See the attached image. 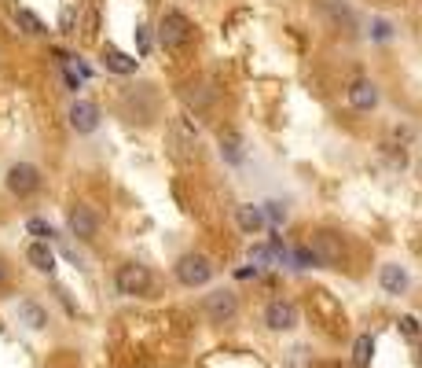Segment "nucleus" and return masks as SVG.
<instances>
[{
  "label": "nucleus",
  "instance_id": "f257e3e1",
  "mask_svg": "<svg viewBox=\"0 0 422 368\" xmlns=\"http://www.w3.org/2000/svg\"><path fill=\"white\" fill-rule=\"evenodd\" d=\"M158 37H161V44H166V48H184L194 37V26H191L187 15L166 11V15H161V23H158Z\"/></svg>",
  "mask_w": 422,
  "mask_h": 368
},
{
  "label": "nucleus",
  "instance_id": "f03ea898",
  "mask_svg": "<svg viewBox=\"0 0 422 368\" xmlns=\"http://www.w3.org/2000/svg\"><path fill=\"white\" fill-rule=\"evenodd\" d=\"M118 291L121 295H147L151 291V269L147 265H140V262H125L121 269H118Z\"/></svg>",
  "mask_w": 422,
  "mask_h": 368
},
{
  "label": "nucleus",
  "instance_id": "7ed1b4c3",
  "mask_svg": "<svg viewBox=\"0 0 422 368\" xmlns=\"http://www.w3.org/2000/svg\"><path fill=\"white\" fill-rule=\"evenodd\" d=\"M209 277H213V265H209V258H202V254H184V258L176 262V280L184 287H202V284H209Z\"/></svg>",
  "mask_w": 422,
  "mask_h": 368
},
{
  "label": "nucleus",
  "instance_id": "20e7f679",
  "mask_svg": "<svg viewBox=\"0 0 422 368\" xmlns=\"http://www.w3.org/2000/svg\"><path fill=\"white\" fill-rule=\"evenodd\" d=\"M305 247L312 250L316 265H342V254L345 250H342V239H338L334 232H316Z\"/></svg>",
  "mask_w": 422,
  "mask_h": 368
},
{
  "label": "nucleus",
  "instance_id": "39448f33",
  "mask_svg": "<svg viewBox=\"0 0 422 368\" xmlns=\"http://www.w3.org/2000/svg\"><path fill=\"white\" fill-rule=\"evenodd\" d=\"M235 313H239V298H235V291L220 287V291H209V295H206V317H209L213 324H228Z\"/></svg>",
  "mask_w": 422,
  "mask_h": 368
},
{
  "label": "nucleus",
  "instance_id": "423d86ee",
  "mask_svg": "<svg viewBox=\"0 0 422 368\" xmlns=\"http://www.w3.org/2000/svg\"><path fill=\"white\" fill-rule=\"evenodd\" d=\"M8 188L15 191V196H34V191L41 188V170L29 166V163H15L8 170Z\"/></svg>",
  "mask_w": 422,
  "mask_h": 368
},
{
  "label": "nucleus",
  "instance_id": "0eeeda50",
  "mask_svg": "<svg viewBox=\"0 0 422 368\" xmlns=\"http://www.w3.org/2000/svg\"><path fill=\"white\" fill-rule=\"evenodd\" d=\"M265 324H268L272 331H290V328H298V306H294V302H286V298L268 302Z\"/></svg>",
  "mask_w": 422,
  "mask_h": 368
},
{
  "label": "nucleus",
  "instance_id": "6e6552de",
  "mask_svg": "<svg viewBox=\"0 0 422 368\" xmlns=\"http://www.w3.org/2000/svg\"><path fill=\"white\" fill-rule=\"evenodd\" d=\"M70 125L77 133H92L95 125H100V107L88 103V100H74L70 107Z\"/></svg>",
  "mask_w": 422,
  "mask_h": 368
},
{
  "label": "nucleus",
  "instance_id": "1a4fd4ad",
  "mask_svg": "<svg viewBox=\"0 0 422 368\" xmlns=\"http://www.w3.org/2000/svg\"><path fill=\"white\" fill-rule=\"evenodd\" d=\"M95 229H100V221H95L92 206L77 203L74 210H70V232H74L77 239H92V236H95Z\"/></svg>",
  "mask_w": 422,
  "mask_h": 368
},
{
  "label": "nucleus",
  "instance_id": "9d476101",
  "mask_svg": "<svg viewBox=\"0 0 422 368\" xmlns=\"http://www.w3.org/2000/svg\"><path fill=\"white\" fill-rule=\"evenodd\" d=\"M378 284H382V291L385 295H404L408 291V269L404 265H397V262H389V265H382V273H378Z\"/></svg>",
  "mask_w": 422,
  "mask_h": 368
},
{
  "label": "nucleus",
  "instance_id": "9b49d317",
  "mask_svg": "<svg viewBox=\"0 0 422 368\" xmlns=\"http://www.w3.org/2000/svg\"><path fill=\"white\" fill-rule=\"evenodd\" d=\"M235 221H239V229L250 232V236H257L265 229V214H261V206H253V203H242L235 210Z\"/></svg>",
  "mask_w": 422,
  "mask_h": 368
},
{
  "label": "nucleus",
  "instance_id": "f8f14e48",
  "mask_svg": "<svg viewBox=\"0 0 422 368\" xmlns=\"http://www.w3.org/2000/svg\"><path fill=\"white\" fill-rule=\"evenodd\" d=\"M103 63H107V70H114V74H136V63H140V59L118 52L114 44H107V48H103Z\"/></svg>",
  "mask_w": 422,
  "mask_h": 368
},
{
  "label": "nucleus",
  "instance_id": "ddd939ff",
  "mask_svg": "<svg viewBox=\"0 0 422 368\" xmlns=\"http://www.w3.org/2000/svg\"><path fill=\"white\" fill-rule=\"evenodd\" d=\"M349 103L356 107V110H371L378 103V89L371 85V82H356L352 89H349Z\"/></svg>",
  "mask_w": 422,
  "mask_h": 368
},
{
  "label": "nucleus",
  "instance_id": "4468645a",
  "mask_svg": "<svg viewBox=\"0 0 422 368\" xmlns=\"http://www.w3.org/2000/svg\"><path fill=\"white\" fill-rule=\"evenodd\" d=\"M26 258H29V265H34V269H41V273H52V269H55V254H52V247H48V243H41V239H37V243H29Z\"/></svg>",
  "mask_w": 422,
  "mask_h": 368
},
{
  "label": "nucleus",
  "instance_id": "2eb2a0df",
  "mask_svg": "<svg viewBox=\"0 0 422 368\" xmlns=\"http://www.w3.org/2000/svg\"><path fill=\"white\" fill-rule=\"evenodd\" d=\"M19 321L26 324V328H34V331H41L44 324H48V313L37 306V302H19Z\"/></svg>",
  "mask_w": 422,
  "mask_h": 368
},
{
  "label": "nucleus",
  "instance_id": "dca6fc26",
  "mask_svg": "<svg viewBox=\"0 0 422 368\" xmlns=\"http://www.w3.org/2000/svg\"><path fill=\"white\" fill-rule=\"evenodd\" d=\"M15 26L22 30V34H34V37H41V34H48V26L37 19L29 8H15Z\"/></svg>",
  "mask_w": 422,
  "mask_h": 368
},
{
  "label": "nucleus",
  "instance_id": "f3484780",
  "mask_svg": "<svg viewBox=\"0 0 422 368\" xmlns=\"http://www.w3.org/2000/svg\"><path fill=\"white\" fill-rule=\"evenodd\" d=\"M371 357H375V339H371V335H360V339L352 343V364L356 368H367Z\"/></svg>",
  "mask_w": 422,
  "mask_h": 368
},
{
  "label": "nucleus",
  "instance_id": "a211bd4d",
  "mask_svg": "<svg viewBox=\"0 0 422 368\" xmlns=\"http://www.w3.org/2000/svg\"><path fill=\"white\" fill-rule=\"evenodd\" d=\"M220 155L228 158L232 166H239V163H242V137H239V133H224V137H220Z\"/></svg>",
  "mask_w": 422,
  "mask_h": 368
},
{
  "label": "nucleus",
  "instance_id": "6ab92c4d",
  "mask_svg": "<svg viewBox=\"0 0 422 368\" xmlns=\"http://www.w3.org/2000/svg\"><path fill=\"white\" fill-rule=\"evenodd\" d=\"M261 214H265V221H272V225H283V221H286V203L272 199V203L261 206Z\"/></svg>",
  "mask_w": 422,
  "mask_h": 368
},
{
  "label": "nucleus",
  "instance_id": "aec40b11",
  "mask_svg": "<svg viewBox=\"0 0 422 368\" xmlns=\"http://www.w3.org/2000/svg\"><path fill=\"white\" fill-rule=\"evenodd\" d=\"M290 265H294V269H312L316 258H312V250H308V247H294V250H290Z\"/></svg>",
  "mask_w": 422,
  "mask_h": 368
},
{
  "label": "nucleus",
  "instance_id": "412c9836",
  "mask_svg": "<svg viewBox=\"0 0 422 368\" xmlns=\"http://www.w3.org/2000/svg\"><path fill=\"white\" fill-rule=\"evenodd\" d=\"M26 229L34 232V236L41 239V243H44V239H52V236H55V232H52V225H48L44 217H29V221H26Z\"/></svg>",
  "mask_w": 422,
  "mask_h": 368
},
{
  "label": "nucleus",
  "instance_id": "4be33fe9",
  "mask_svg": "<svg viewBox=\"0 0 422 368\" xmlns=\"http://www.w3.org/2000/svg\"><path fill=\"white\" fill-rule=\"evenodd\" d=\"M371 37H375V41H389V37H393V23L375 19V23H371Z\"/></svg>",
  "mask_w": 422,
  "mask_h": 368
},
{
  "label": "nucleus",
  "instance_id": "5701e85b",
  "mask_svg": "<svg viewBox=\"0 0 422 368\" xmlns=\"http://www.w3.org/2000/svg\"><path fill=\"white\" fill-rule=\"evenodd\" d=\"M400 331L415 339V335H418V321H415V317H400Z\"/></svg>",
  "mask_w": 422,
  "mask_h": 368
},
{
  "label": "nucleus",
  "instance_id": "b1692460",
  "mask_svg": "<svg viewBox=\"0 0 422 368\" xmlns=\"http://www.w3.org/2000/svg\"><path fill=\"white\" fill-rule=\"evenodd\" d=\"M136 41H140V52L147 56V48H151V34H147V26H136Z\"/></svg>",
  "mask_w": 422,
  "mask_h": 368
},
{
  "label": "nucleus",
  "instance_id": "393cba45",
  "mask_svg": "<svg viewBox=\"0 0 422 368\" xmlns=\"http://www.w3.org/2000/svg\"><path fill=\"white\" fill-rule=\"evenodd\" d=\"M257 273H261V269H257V265H253V269H239V273H235V277H239V280H250V277H257Z\"/></svg>",
  "mask_w": 422,
  "mask_h": 368
},
{
  "label": "nucleus",
  "instance_id": "a878e982",
  "mask_svg": "<svg viewBox=\"0 0 422 368\" xmlns=\"http://www.w3.org/2000/svg\"><path fill=\"white\" fill-rule=\"evenodd\" d=\"M4 280H8V265H4V262H0V284H4Z\"/></svg>",
  "mask_w": 422,
  "mask_h": 368
}]
</instances>
